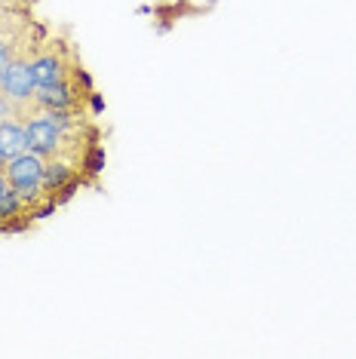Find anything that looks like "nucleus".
I'll use <instances>...</instances> for the list:
<instances>
[{
  "instance_id": "obj_1",
  "label": "nucleus",
  "mask_w": 356,
  "mask_h": 359,
  "mask_svg": "<svg viewBox=\"0 0 356 359\" xmlns=\"http://www.w3.org/2000/svg\"><path fill=\"white\" fill-rule=\"evenodd\" d=\"M31 59H34L31 53L15 55V62L6 68V74H4V93L10 95L15 104H28L31 95H34L37 80H34V65H31Z\"/></svg>"
},
{
  "instance_id": "obj_2",
  "label": "nucleus",
  "mask_w": 356,
  "mask_h": 359,
  "mask_svg": "<svg viewBox=\"0 0 356 359\" xmlns=\"http://www.w3.org/2000/svg\"><path fill=\"white\" fill-rule=\"evenodd\" d=\"M4 175L13 187L15 184H40L43 175H46V157L28 148V151L15 154L13 160L4 163Z\"/></svg>"
},
{
  "instance_id": "obj_3",
  "label": "nucleus",
  "mask_w": 356,
  "mask_h": 359,
  "mask_svg": "<svg viewBox=\"0 0 356 359\" xmlns=\"http://www.w3.org/2000/svg\"><path fill=\"white\" fill-rule=\"evenodd\" d=\"M25 142H28L31 151L43 154V157H53V154L62 148V129L40 111L34 120L25 123Z\"/></svg>"
},
{
  "instance_id": "obj_4",
  "label": "nucleus",
  "mask_w": 356,
  "mask_h": 359,
  "mask_svg": "<svg viewBox=\"0 0 356 359\" xmlns=\"http://www.w3.org/2000/svg\"><path fill=\"white\" fill-rule=\"evenodd\" d=\"M28 151V142H25V123L22 120H0V166L6 160H13L15 154Z\"/></svg>"
},
{
  "instance_id": "obj_5",
  "label": "nucleus",
  "mask_w": 356,
  "mask_h": 359,
  "mask_svg": "<svg viewBox=\"0 0 356 359\" xmlns=\"http://www.w3.org/2000/svg\"><path fill=\"white\" fill-rule=\"evenodd\" d=\"M10 191V182H6V175H4V166H0V197Z\"/></svg>"
},
{
  "instance_id": "obj_6",
  "label": "nucleus",
  "mask_w": 356,
  "mask_h": 359,
  "mask_svg": "<svg viewBox=\"0 0 356 359\" xmlns=\"http://www.w3.org/2000/svg\"><path fill=\"white\" fill-rule=\"evenodd\" d=\"M0 93H4V77H0Z\"/></svg>"
}]
</instances>
